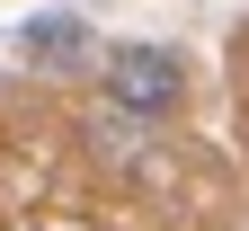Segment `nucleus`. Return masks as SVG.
<instances>
[{
	"label": "nucleus",
	"mask_w": 249,
	"mask_h": 231,
	"mask_svg": "<svg viewBox=\"0 0 249 231\" xmlns=\"http://www.w3.org/2000/svg\"><path fill=\"white\" fill-rule=\"evenodd\" d=\"M98 98L134 124H160V116L187 107V62L169 45H107L98 53Z\"/></svg>",
	"instance_id": "1"
},
{
	"label": "nucleus",
	"mask_w": 249,
	"mask_h": 231,
	"mask_svg": "<svg viewBox=\"0 0 249 231\" xmlns=\"http://www.w3.org/2000/svg\"><path fill=\"white\" fill-rule=\"evenodd\" d=\"M18 53H27V62H80V53H89V27H80V18H36V27L18 36Z\"/></svg>",
	"instance_id": "2"
},
{
	"label": "nucleus",
	"mask_w": 249,
	"mask_h": 231,
	"mask_svg": "<svg viewBox=\"0 0 249 231\" xmlns=\"http://www.w3.org/2000/svg\"><path fill=\"white\" fill-rule=\"evenodd\" d=\"M134 134H142V124H134V116H89V151H98V142H107L116 160H134Z\"/></svg>",
	"instance_id": "3"
}]
</instances>
